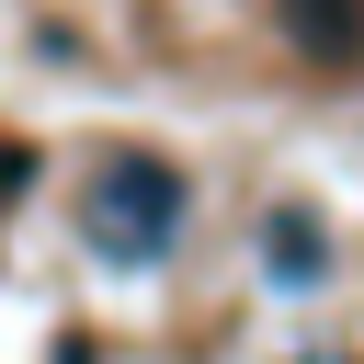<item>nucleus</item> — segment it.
<instances>
[{"instance_id":"7ed1b4c3","label":"nucleus","mask_w":364,"mask_h":364,"mask_svg":"<svg viewBox=\"0 0 364 364\" xmlns=\"http://www.w3.org/2000/svg\"><path fill=\"white\" fill-rule=\"evenodd\" d=\"M262 262H273L284 284H318V273H330V239H318V216H296V205H284V216H262Z\"/></svg>"},{"instance_id":"f03ea898","label":"nucleus","mask_w":364,"mask_h":364,"mask_svg":"<svg viewBox=\"0 0 364 364\" xmlns=\"http://www.w3.org/2000/svg\"><path fill=\"white\" fill-rule=\"evenodd\" d=\"M284 34H296V57L353 68L364 57V0H284Z\"/></svg>"},{"instance_id":"f257e3e1","label":"nucleus","mask_w":364,"mask_h":364,"mask_svg":"<svg viewBox=\"0 0 364 364\" xmlns=\"http://www.w3.org/2000/svg\"><path fill=\"white\" fill-rule=\"evenodd\" d=\"M80 228H91V250H114V262H159V250L182 239V171L148 159V148H114V159L91 171V193H80Z\"/></svg>"}]
</instances>
